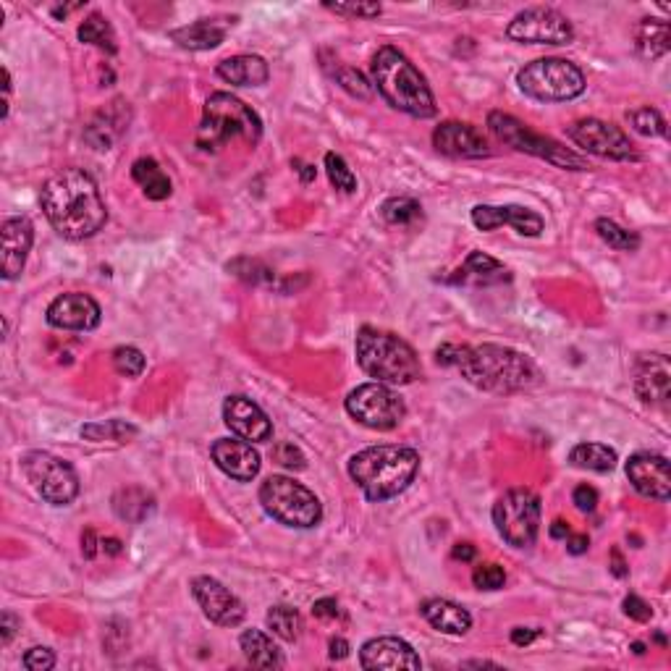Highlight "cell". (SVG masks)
<instances>
[{"instance_id":"6da1fadb","label":"cell","mask_w":671,"mask_h":671,"mask_svg":"<svg viewBox=\"0 0 671 671\" xmlns=\"http://www.w3.org/2000/svg\"><path fill=\"white\" fill-rule=\"evenodd\" d=\"M436 360L438 365L457 367L464 381L488 394L530 391L543 381V375L530 357L499 344H443L436 349Z\"/></svg>"},{"instance_id":"7a4b0ae2","label":"cell","mask_w":671,"mask_h":671,"mask_svg":"<svg viewBox=\"0 0 671 671\" xmlns=\"http://www.w3.org/2000/svg\"><path fill=\"white\" fill-rule=\"evenodd\" d=\"M40 202L50 226L71 242L90 239L108 223V208L100 189L82 168H63L53 173L42 187Z\"/></svg>"},{"instance_id":"3957f363","label":"cell","mask_w":671,"mask_h":671,"mask_svg":"<svg viewBox=\"0 0 671 671\" xmlns=\"http://www.w3.org/2000/svg\"><path fill=\"white\" fill-rule=\"evenodd\" d=\"M349 478L367 501L396 499L420 472V454L409 446H370L349 459Z\"/></svg>"},{"instance_id":"277c9868","label":"cell","mask_w":671,"mask_h":671,"mask_svg":"<svg viewBox=\"0 0 671 671\" xmlns=\"http://www.w3.org/2000/svg\"><path fill=\"white\" fill-rule=\"evenodd\" d=\"M373 90L386 100L394 111L412 118L436 116V97L417 66L394 45H383L370 63Z\"/></svg>"},{"instance_id":"5b68a950","label":"cell","mask_w":671,"mask_h":671,"mask_svg":"<svg viewBox=\"0 0 671 671\" xmlns=\"http://www.w3.org/2000/svg\"><path fill=\"white\" fill-rule=\"evenodd\" d=\"M357 362L375 383L383 386H409L422 375L420 357L412 346L396 333L378 331V328H360L354 341Z\"/></svg>"},{"instance_id":"8992f818","label":"cell","mask_w":671,"mask_h":671,"mask_svg":"<svg viewBox=\"0 0 671 671\" xmlns=\"http://www.w3.org/2000/svg\"><path fill=\"white\" fill-rule=\"evenodd\" d=\"M263 137V121L250 105L229 92H213L202 111L200 129H197V147L205 153H218L234 139H242L255 147Z\"/></svg>"},{"instance_id":"52a82bcc","label":"cell","mask_w":671,"mask_h":671,"mask_svg":"<svg viewBox=\"0 0 671 671\" xmlns=\"http://www.w3.org/2000/svg\"><path fill=\"white\" fill-rule=\"evenodd\" d=\"M488 129L501 139L504 145L514 147L517 153L533 155V158L546 160L551 166L564 168V171H588V160L582 155L572 153L569 147H564L556 139L546 137V134H535L527 124H522L519 118L509 116V113L491 111L488 113Z\"/></svg>"},{"instance_id":"ba28073f","label":"cell","mask_w":671,"mask_h":671,"mask_svg":"<svg viewBox=\"0 0 671 671\" xmlns=\"http://www.w3.org/2000/svg\"><path fill=\"white\" fill-rule=\"evenodd\" d=\"M519 90L540 103H567L585 92L588 82L580 66L564 58H538L517 74Z\"/></svg>"},{"instance_id":"9c48e42d","label":"cell","mask_w":671,"mask_h":671,"mask_svg":"<svg viewBox=\"0 0 671 671\" xmlns=\"http://www.w3.org/2000/svg\"><path fill=\"white\" fill-rule=\"evenodd\" d=\"M260 504L270 517L286 527L310 530L323 519V506L318 496L286 475H270L260 485Z\"/></svg>"},{"instance_id":"30bf717a","label":"cell","mask_w":671,"mask_h":671,"mask_svg":"<svg viewBox=\"0 0 671 671\" xmlns=\"http://www.w3.org/2000/svg\"><path fill=\"white\" fill-rule=\"evenodd\" d=\"M493 525L514 548H530L540 533V499L530 488H512L493 506Z\"/></svg>"},{"instance_id":"8fae6325","label":"cell","mask_w":671,"mask_h":671,"mask_svg":"<svg viewBox=\"0 0 671 671\" xmlns=\"http://www.w3.org/2000/svg\"><path fill=\"white\" fill-rule=\"evenodd\" d=\"M21 470L42 499L53 506H69L79 496V478L69 462L50 451H29L21 457Z\"/></svg>"},{"instance_id":"7c38bea8","label":"cell","mask_w":671,"mask_h":671,"mask_svg":"<svg viewBox=\"0 0 671 671\" xmlns=\"http://www.w3.org/2000/svg\"><path fill=\"white\" fill-rule=\"evenodd\" d=\"M346 412L370 430H394L407 417V404L391 386L362 383L346 396Z\"/></svg>"},{"instance_id":"4fadbf2b","label":"cell","mask_w":671,"mask_h":671,"mask_svg":"<svg viewBox=\"0 0 671 671\" xmlns=\"http://www.w3.org/2000/svg\"><path fill=\"white\" fill-rule=\"evenodd\" d=\"M506 37L522 42V45H569L575 40V29H572L567 16L559 14L556 8L535 6L519 11L509 21Z\"/></svg>"},{"instance_id":"5bb4252c","label":"cell","mask_w":671,"mask_h":671,"mask_svg":"<svg viewBox=\"0 0 671 671\" xmlns=\"http://www.w3.org/2000/svg\"><path fill=\"white\" fill-rule=\"evenodd\" d=\"M567 137L577 147H582L585 153L598 155V158L619 160V163H627V160L635 163V160H640V153L635 150L630 137L616 124L601 121V118H580L575 124H569Z\"/></svg>"},{"instance_id":"9a60e30c","label":"cell","mask_w":671,"mask_h":671,"mask_svg":"<svg viewBox=\"0 0 671 671\" xmlns=\"http://www.w3.org/2000/svg\"><path fill=\"white\" fill-rule=\"evenodd\" d=\"M192 595L194 601L200 603L202 614L208 616L213 624H218V627H239L244 622V616H247L244 603L215 577H194Z\"/></svg>"},{"instance_id":"2e32d148","label":"cell","mask_w":671,"mask_h":671,"mask_svg":"<svg viewBox=\"0 0 671 671\" xmlns=\"http://www.w3.org/2000/svg\"><path fill=\"white\" fill-rule=\"evenodd\" d=\"M100 318H103L100 305L82 291L61 294L50 302L48 312H45V320L58 331H95L100 326Z\"/></svg>"},{"instance_id":"e0dca14e","label":"cell","mask_w":671,"mask_h":671,"mask_svg":"<svg viewBox=\"0 0 671 671\" xmlns=\"http://www.w3.org/2000/svg\"><path fill=\"white\" fill-rule=\"evenodd\" d=\"M627 478L640 496L653 501H669L671 472L669 459L651 451H640L627 462Z\"/></svg>"},{"instance_id":"ac0fdd59","label":"cell","mask_w":671,"mask_h":671,"mask_svg":"<svg viewBox=\"0 0 671 671\" xmlns=\"http://www.w3.org/2000/svg\"><path fill=\"white\" fill-rule=\"evenodd\" d=\"M433 145L441 155L459 160H475L488 158L491 155V145L485 134L478 126L462 124V121H446L433 132Z\"/></svg>"},{"instance_id":"d6986e66","label":"cell","mask_w":671,"mask_h":671,"mask_svg":"<svg viewBox=\"0 0 671 671\" xmlns=\"http://www.w3.org/2000/svg\"><path fill=\"white\" fill-rule=\"evenodd\" d=\"M635 394L643 404L669 407L671 365L666 354H643L635 365Z\"/></svg>"},{"instance_id":"ffe728a7","label":"cell","mask_w":671,"mask_h":671,"mask_svg":"<svg viewBox=\"0 0 671 671\" xmlns=\"http://www.w3.org/2000/svg\"><path fill=\"white\" fill-rule=\"evenodd\" d=\"M472 223L480 231L512 226L522 236H540V231L546 229L543 215H538L530 208H522V205H475L472 208Z\"/></svg>"},{"instance_id":"44dd1931","label":"cell","mask_w":671,"mask_h":671,"mask_svg":"<svg viewBox=\"0 0 671 671\" xmlns=\"http://www.w3.org/2000/svg\"><path fill=\"white\" fill-rule=\"evenodd\" d=\"M360 664L367 671L422 669L420 656L402 637H373V640H367L360 651Z\"/></svg>"},{"instance_id":"7402d4cb","label":"cell","mask_w":671,"mask_h":671,"mask_svg":"<svg viewBox=\"0 0 671 671\" xmlns=\"http://www.w3.org/2000/svg\"><path fill=\"white\" fill-rule=\"evenodd\" d=\"M223 422L229 425L231 433H236L244 441L263 443L273 436V422L247 396H229L223 402Z\"/></svg>"},{"instance_id":"603a6c76","label":"cell","mask_w":671,"mask_h":671,"mask_svg":"<svg viewBox=\"0 0 671 671\" xmlns=\"http://www.w3.org/2000/svg\"><path fill=\"white\" fill-rule=\"evenodd\" d=\"M210 457H213L218 470L226 472L229 478L239 480V483H250L260 472V454L244 438H218L210 446Z\"/></svg>"},{"instance_id":"cb8c5ba5","label":"cell","mask_w":671,"mask_h":671,"mask_svg":"<svg viewBox=\"0 0 671 671\" xmlns=\"http://www.w3.org/2000/svg\"><path fill=\"white\" fill-rule=\"evenodd\" d=\"M0 239H3V278L14 281L27 265V255L35 242V226L29 223V218H6Z\"/></svg>"},{"instance_id":"d4e9b609","label":"cell","mask_w":671,"mask_h":671,"mask_svg":"<svg viewBox=\"0 0 671 671\" xmlns=\"http://www.w3.org/2000/svg\"><path fill=\"white\" fill-rule=\"evenodd\" d=\"M129 103L124 100H113L111 105H105L103 111H97L92 116V121L84 129V139L87 145H92L95 150H111L116 145L121 134L129 129Z\"/></svg>"},{"instance_id":"484cf974","label":"cell","mask_w":671,"mask_h":671,"mask_svg":"<svg viewBox=\"0 0 671 671\" xmlns=\"http://www.w3.org/2000/svg\"><path fill=\"white\" fill-rule=\"evenodd\" d=\"M509 278H512V273L496 257L485 255V252H470L462 268L454 270V276L449 281L462 286H496L509 281Z\"/></svg>"},{"instance_id":"4316f807","label":"cell","mask_w":671,"mask_h":671,"mask_svg":"<svg viewBox=\"0 0 671 671\" xmlns=\"http://www.w3.org/2000/svg\"><path fill=\"white\" fill-rule=\"evenodd\" d=\"M420 614L425 616V622L433 630L443 632V635H467L472 627L470 611L462 609L459 603L446 601V598H428V601H422Z\"/></svg>"},{"instance_id":"83f0119b","label":"cell","mask_w":671,"mask_h":671,"mask_svg":"<svg viewBox=\"0 0 671 671\" xmlns=\"http://www.w3.org/2000/svg\"><path fill=\"white\" fill-rule=\"evenodd\" d=\"M215 74L223 82L234 84V87H263L270 79V69L265 58L260 56H234L218 63Z\"/></svg>"},{"instance_id":"f1b7e54d","label":"cell","mask_w":671,"mask_h":671,"mask_svg":"<svg viewBox=\"0 0 671 671\" xmlns=\"http://www.w3.org/2000/svg\"><path fill=\"white\" fill-rule=\"evenodd\" d=\"M226 32H229V21L200 19L189 27L173 29L171 40L184 50H213L226 40Z\"/></svg>"},{"instance_id":"f546056e","label":"cell","mask_w":671,"mask_h":671,"mask_svg":"<svg viewBox=\"0 0 671 671\" xmlns=\"http://www.w3.org/2000/svg\"><path fill=\"white\" fill-rule=\"evenodd\" d=\"M111 504L116 517L129 522V525H139L155 512V496L145 488H139V485H129V488L113 493Z\"/></svg>"},{"instance_id":"4dcf8cb0","label":"cell","mask_w":671,"mask_h":671,"mask_svg":"<svg viewBox=\"0 0 671 671\" xmlns=\"http://www.w3.org/2000/svg\"><path fill=\"white\" fill-rule=\"evenodd\" d=\"M637 53L648 61L666 56L671 48V27L669 21L661 19H643L635 32Z\"/></svg>"},{"instance_id":"1f68e13d","label":"cell","mask_w":671,"mask_h":671,"mask_svg":"<svg viewBox=\"0 0 671 671\" xmlns=\"http://www.w3.org/2000/svg\"><path fill=\"white\" fill-rule=\"evenodd\" d=\"M132 179L137 181L147 200L163 202L173 194V184L168 179V173L158 166V160L153 158H139L132 166Z\"/></svg>"},{"instance_id":"d6a6232c","label":"cell","mask_w":671,"mask_h":671,"mask_svg":"<svg viewBox=\"0 0 671 671\" xmlns=\"http://www.w3.org/2000/svg\"><path fill=\"white\" fill-rule=\"evenodd\" d=\"M239 645H242L244 658L257 669H278V666H284V656L278 651V645L263 630L242 632Z\"/></svg>"},{"instance_id":"836d02e7","label":"cell","mask_w":671,"mask_h":671,"mask_svg":"<svg viewBox=\"0 0 671 671\" xmlns=\"http://www.w3.org/2000/svg\"><path fill=\"white\" fill-rule=\"evenodd\" d=\"M569 462L575 464L577 470L611 472L616 467V451L603 443H577L575 449L569 451Z\"/></svg>"},{"instance_id":"e575fe53","label":"cell","mask_w":671,"mask_h":671,"mask_svg":"<svg viewBox=\"0 0 671 671\" xmlns=\"http://www.w3.org/2000/svg\"><path fill=\"white\" fill-rule=\"evenodd\" d=\"M77 37L82 42H87V45L100 48L103 53H108V56H116L118 45H116V35H113V27L100 14L87 16V19L79 24Z\"/></svg>"},{"instance_id":"d590c367","label":"cell","mask_w":671,"mask_h":671,"mask_svg":"<svg viewBox=\"0 0 671 671\" xmlns=\"http://www.w3.org/2000/svg\"><path fill=\"white\" fill-rule=\"evenodd\" d=\"M265 622H268V630H273V635L286 640V643H294L299 635H302V616H299L297 609H291V606H273L265 616Z\"/></svg>"},{"instance_id":"8d00e7d4","label":"cell","mask_w":671,"mask_h":671,"mask_svg":"<svg viewBox=\"0 0 671 671\" xmlns=\"http://www.w3.org/2000/svg\"><path fill=\"white\" fill-rule=\"evenodd\" d=\"M226 270H229L231 276H236L244 284L252 286H263V284H273L276 281V273L263 263V260H255V257H234L231 263H226Z\"/></svg>"},{"instance_id":"74e56055","label":"cell","mask_w":671,"mask_h":671,"mask_svg":"<svg viewBox=\"0 0 671 671\" xmlns=\"http://www.w3.org/2000/svg\"><path fill=\"white\" fill-rule=\"evenodd\" d=\"M79 433H82V438L95 441V443H100V441L129 443L134 436H137V428L124 420H108V422H92V425H84Z\"/></svg>"},{"instance_id":"f35d334b","label":"cell","mask_w":671,"mask_h":671,"mask_svg":"<svg viewBox=\"0 0 671 671\" xmlns=\"http://www.w3.org/2000/svg\"><path fill=\"white\" fill-rule=\"evenodd\" d=\"M383 221L391 223V226H412L415 221L422 218L420 202L412 200V197H391L381 205Z\"/></svg>"},{"instance_id":"ab89813d","label":"cell","mask_w":671,"mask_h":671,"mask_svg":"<svg viewBox=\"0 0 671 671\" xmlns=\"http://www.w3.org/2000/svg\"><path fill=\"white\" fill-rule=\"evenodd\" d=\"M595 234L601 236L603 242L614 247L619 252H635L640 247V236L630 229H622L616 221H609V218H598L595 221Z\"/></svg>"},{"instance_id":"60d3db41","label":"cell","mask_w":671,"mask_h":671,"mask_svg":"<svg viewBox=\"0 0 671 671\" xmlns=\"http://www.w3.org/2000/svg\"><path fill=\"white\" fill-rule=\"evenodd\" d=\"M333 79H336V84H339L341 90L349 92V95L357 97V100H370V97H373V84L367 82L365 74H360V71L352 69V66H336Z\"/></svg>"},{"instance_id":"b9f144b4","label":"cell","mask_w":671,"mask_h":671,"mask_svg":"<svg viewBox=\"0 0 671 671\" xmlns=\"http://www.w3.org/2000/svg\"><path fill=\"white\" fill-rule=\"evenodd\" d=\"M627 121L643 137H666V121L656 108H637V111H630L627 113Z\"/></svg>"},{"instance_id":"7bdbcfd3","label":"cell","mask_w":671,"mask_h":671,"mask_svg":"<svg viewBox=\"0 0 671 671\" xmlns=\"http://www.w3.org/2000/svg\"><path fill=\"white\" fill-rule=\"evenodd\" d=\"M113 367H116L118 375L139 378V375L145 373L147 360L137 346H118V349H113Z\"/></svg>"},{"instance_id":"ee69618b","label":"cell","mask_w":671,"mask_h":671,"mask_svg":"<svg viewBox=\"0 0 671 671\" xmlns=\"http://www.w3.org/2000/svg\"><path fill=\"white\" fill-rule=\"evenodd\" d=\"M326 171H328V179H331V184L339 189V192H344V194L357 192V176H354L352 168H349V163H346L341 155H336V153L326 155Z\"/></svg>"},{"instance_id":"f6af8a7d","label":"cell","mask_w":671,"mask_h":671,"mask_svg":"<svg viewBox=\"0 0 671 671\" xmlns=\"http://www.w3.org/2000/svg\"><path fill=\"white\" fill-rule=\"evenodd\" d=\"M328 11L339 16H349V19H375L383 14L381 3H367V0H349V3H326Z\"/></svg>"},{"instance_id":"bcb514c9","label":"cell","mask_w":671,"mask_h":671,"mask_svg":"<svg viewBox=\"0 0 671 671\" xmlns=\"http://www.w3.org/2000/svg\"><path fill=\"white\" fill-rule=\"evenodd\" d=\"M472 582L478 590H501L506 582V572L499 564H480L472 572Z\"/></svg>"},{"instance_id":"7dc6e473","label":"cell","mask_w":671,"mask_h":671,"mask_svg":"<svg viewBox=\"0 0 671 671\" xmlns=\"http://www.w3.org/2000/svg\"><path fill=\"white\" fill-rule=\"evenodd\" d=\"M273 459H276L281 467H286V470H305L307 467L305 454H302L294 443H278L276 449H273Z\"/></svg>"},{"instance_id":"c3c4849f","label":"cell","mask_w":671,"mask_h":671,"mask_svg":"<svg viewBox=\"0 0 671 671\" xmlns=\"http://www.w3.org/2000/svg\"><path fill=\"white\" fill-rule=\"evenodd\" d=\"M21 664L29 671H50L56 666V653L50 651V648H29L24 658H21Z\"/></svg>"},{"instance_id":"681fc988","label":"cell","mask_w":671,"mask_h":671,"mask_svg":"<svg viewBox=\"0 0 671 671\" xmlns=\"http://www.w3.org/2000/svg\"><path fill=\"white\" fill-rule=\"evenodd\" d=\"M622 609H624V614L630 616V619H635V622H640V624L651 622V616H653L651 603H645L640 595H627L622 603Z\"/></svg>"},{"instance_id":"f907efd6","label":"cell","mask_w":671,"mask_h":671,"mask_svg":"<svg viewBox=\"0 0 671 671\" xmlns=\"http://www.w3.org/2000/svg\"><path fill=\"white\" fill-rule=\"evenodd\" d=\"M572 501L580 512L590 514L595 512V506H598V491H595L593 485H577L575 493H572Z\"/></svg>"},{"instance_id":"816d5d0a","label":"cell","mask_w":671,"mask_h":671,"mask_svg":"<svg viewBox=\"0 0 671 671\" xmlns=\"http://www.w3.org/2000/svg\"><path fill=\"white\" fill-rule=\"evenodd\" d=\"M19 627H21L19 616L11 614V611H3V616H0V645H3V648L14 640Z\"/></svg>"},{"instance_id":"f5cc1de1","label":"cell","mask_w":671,"mask_h":671,"mask_svg":"<svg viewBox=\"0 0 671 671\" xmlns=\"http://www.w3.org/2000/svg\"><path fill=\"white\" fill-rule=\"evenodd\" d=\"M312 614L318 616V619H339L341 609L333 598H320V601H315V606H312Z\"/></svg>"},{"instance_id":"db71d44e","label":"cell","mask_w":671,"mask_h":671,"mask_svg":"<svg viewBox=\"0 0 671 671\" xmlns=\"http://www.w3.org/2000/svg\"><path fill=\"white\" fill-rule=\"evenodd\" d=\"M97 548H100V538H97V533L92 530V527H87L82 533V554L84 559H95L97 556Z\"/></svg>"},{"instance_id":"11a10c76","label":"cell","mask_w":671,"mask_h":671,"mask_svg":"<svg viewBox=\"0 0 671 671\" xmlns=\"http://www.w3.org/2000/svg\"><path fill=\"white\" fill-rule=\"evenodd\" d=\"M540 630L535 627H514L512 630V643L514 645H530L533 640H538Z\"/></svg>"},{"instance_id":"9f6ffc18","label":"cell","mask_w":671,"mask_h":671,"mask_svg":"<svg viewBox=\"0 0 671 671\" xmlns=\"http://www.w3.org/2000/svg\"><path fill=\"white\" fill-rule=\"evenodd\" d=\"M609 569H611V575L619 577V580H624V577L630 575V567H627V561L622 559V551H619V548H614V551H611Z\"/></svg>"},{"instance_id":"6f0895ef","label":"cell","mask_w":671,"mask_h":671,"mask_svg":"<svg viewBox=\"0 0 671 671\" xmlns=\"http://www.w3.org/2000/svg\"><path fill=\"white\" fill-rule=\"evenodd\" d=\"M588 548H590L588 535H572V533L567 535V551L572 556H582Z\"/></svg>"},{"instance_id":"680465c9","label":"cell","mask_w":671,"mask_h":671,"mask_svg":"<svg viewBox=\"0 0 671 671\" xmlns=\"http://www.w3.org/2000/svg\"><path fill=\"white\" fill-rule=\"evenodd\" d=\"M328 656H331L333 661H344V658L349 656V643H346L344 637H333L331 643H328Z\"/></svg>"},{"instance_id":"91938a15","label":"cell","mask_w":671,"mask_h":671,"mask_svg":"<svg viewBox=\"0 0 671 671\" xmlns=\"http://www.w3.org/2000/svg\"><path fill=\"white\" fill-rule=\"evenodd\" d=\"M100 551L108 556H121L124 554V543L118 538H100Z\"/></svg>"},{"instance_id":"94428289","label":"cell","mask_w":671,"mask_h":671,"mask_svg":"<svg viewBox=\"0 0 671 671\" xmlns=\"http://www.w3.org/2000/svg\"><path fill=\"white\" fill-rule=\"evenodd\" d=\"M451 556L457 561H472L475 556H478V551H475V546L472 543H457L454 546V551H451Z\"/></svg>"},{"instance_id":"6125c7cd","label":"cell","mask_w":671,"mask_h":671,"mask_svg":"<svg viewBox=\"0 0 671 671\" xmlns=\"http://www.w3.org/2000/svg\"><path fill=\"white\" fill-rule=\"evenodd\" d=\"M548 533H551V538H556V540H567V535L572 533V530H569V525L564 522V519H556Z\"/></svg>"},{"instance_id":"be15d7a7","label":"cell","mask_w":671,"mask_h":671,"mask_svg":"<svg viewBox=\"0 0 671 671\" xmlns=\"http://www.w3.org/2000/svg\"><path fill=\"white\" fill-rule=\"evenodd\" d=\"M294 166H299L297 171H299V176H302V181H305V184H310V181L315 179V168H312V166H307V163H299V160H294Z\"/></svg>"},{"instance_id":"e7e4bbea","label":"cell","mask_w":671,"mask_h":671,"mask_svg":"<svg viewBox=\"0 0 671 671\" xmlns=\"http://www.w3.org/2000/svg\"><path fill=\"white\" fill-rule=\"evenodd\" d=\"M464 666H470V669H483V666H488V669H499V664H493V661H467Z\"/></svg>"},{"instance_id":"03108f58","label":"cell","mask_w":671,"mask_h":671,"mask_svg":"<svg viewBox=\"0 0 671 671\" xmlns=\"http://www.w3.org/2000/svg\"><path fill=\"white\" fill-rule=\"evenodd\" d=\"M632 651H635V656H643L645 645L643 643H632Z\"/></svg>"}]
</instances>
